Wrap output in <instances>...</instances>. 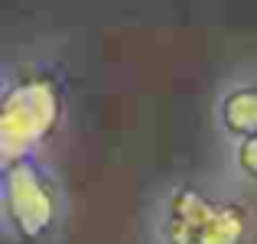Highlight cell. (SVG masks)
Returning a JSON list of instances; mask_svg holds the SVG:
<instances>
[{
  "label": "cell",
  "instance_id": "cell-1",
  "mask_svg": "<svg viewBox=\"0 0 257 244\" xmlns=\"http://www.w3.org/2000/svg\"><path fill=\"white\" fill-rule=\"evenodd\" d=\"M254 192L218 173L163 179L144 205V244H254Z\"/></svg>",
  "mask_w": 257,
  "mask_h": 244
},
{
  "label": "cell",
  "instance_id": "cell-2",
  "mask_svg": "<svg viewBox=\"0 0 257 244\" xmlns=\"http://www.w3.org/2000/svg\"><path fill=\"white\" fill-rule=\"evenodd\" d=\"M69 199L59 173L39 157L4 160V238L7 244H59Z\"/></svg>",
  "mask_w": 257,
  "mask_h": 244
},
{
  "label": "cell",
  "instance_id": "cell-3",
  "mask_svg": "<svg viewBox=\"0 0 257 244\" xmlns=\"http://www.w3.org/2000/svg\"><path fill=\"white\" fill-rule=\"evenodd\" d=\"M20 111L26 117V134H23V147H20L17 157H39L43 140L49 137L56 120L62 117V88H59L56 75L46 72V65L30 62L20 78L13 69L7 72L4 114H20Z\"/></svg>",
  "mask_w": 257,
  "mask_h": 244
},
{
  "label": "cell",
  "instance_id": "cell-4",
  "mask_svg": "<svg viewBox=\"0 0 257 244\" xmlns=\"http://www.w3.org/2000/svg\"><path fill=\"white\" fill-rule=\"evenodd\" d=\"M212 127L221 147L257 137V65L221 78L212 101Z\"/></svg>",
  "mask_w": 257,
  "mask_h": 244
},
{
  "label": "cell",
  "instance_id": "cell-5",
  "mask_svg": "<svg viewBox=\"0 0 257 244\" xmlns=\"http://www.w3.org/2000/svg\"><path fill=\"white\" fill-rule=\"evenodd\" d=\"M221 169L234 182H241L247 192L257 195V137L231 144V147H221Z\"/></svg>",
  "mask_w": 257,
  "mask_h": 244
}]
</instances>
